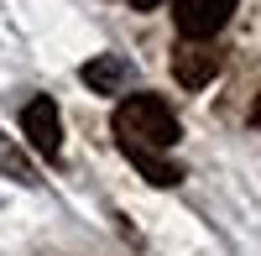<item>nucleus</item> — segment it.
Returning <instances> with one entry per match:
<instances>
[{
    "label": "nucleus",
    "instance_id": "423d86ee",
    "mask_svg": "<svg viewBox=\"0 0 261 256\" xmlns=\"http://www.w3.org/2000/svg\"><path fill=\"white\" fill-rule=\"evenodd\" d=\"M130 162L141 167V178L146 183H157V188H172V183H183V167L172 162V157H162V152H125Z\"/></svg>",
    "mask_w": 261,
    "mask_h": 256
},
{
    "label": "nucleus",
    "instance_id": "1a4fd4ad",
    "mask_svg": "<svg viewBox=\"0 0 261 256\" xmlns=\"http://www.w3.org/2000/svg\"><path fill=\"white\" fill-rule=\"evenodd\" d=\"M251 120H256V125H261V94H256V105H251Z\"/></svg>",
    "mask_w": 261,
    "mask_h": 256
},
{
    "label": "nucleus",
    "instance_id": "f03ea898",
    "mask_svg": "<svg viewBox=\"0 0 261 256\" xmlns=\"http://www.w3.org/2000/svg\"><path fill=\"white\" fill-rule=\"evenodd\" d=\"M225 68V47H220V37H209V42H178L172 47V79L183 84V89H204V84H214V73Z\"/></svg>",
    "mask_w": 261,
    "mask_h": 256
},
{
    "label": "nucleus",
    "instance_id": "f257e3e1",
    "mask_svg": "<svg viewBox=\"0 0 261 256\" xmlns=\"http://www.w3.org/2000/svg\"><path fill=\"white\" fill-rule=\"evenodd\" d=\"M110 125H115L120 152H167V146L183 136V125H178V115H172V105L162 94H130V99H120Z\"/></svg>",
    "mask_w": 261,
    "mask_h": 256
},
{
    "label": "nucleus",
    "instance_id": "7ed1b4c3",
    "mask_svg": "<svg viewBox=\"0 0 261 256\" xmlns=\"http://www.w3.org/2000/svg\"><path fill=\"white\" fill-rule=\"evenodd\" d=\"M235 0H172V21H178V37L188 42H209L220 37V27L230 21Z\"/></svg>",
    "mask_w": 261,
    "mask_h": 256
},
{
    "label": "nucleus",
    "instance_id": "6e6552de",
    "mask_svg": "<svg viewBox=\"0 0 261 256\" xmlns=\"http://www.w3.org/2000/svg\"><path fill=\"white\" fill-rule=\"evenodd\" d=\"M162 0H130V11H157Z\"/></svg>",
    "mask_w": 261,
    "mask_h": 256
},
{
    "label": "nucleus",
    "instance_id": "39448f33",
    "mask_svg": "<svg viewBox=\"0 0 261 256\" xmlns=\"http://www.w3.org/2000/svg\"><path fill=\"white\" fill-rule=\"evenodd\" d=\"M84 84H89L94 94H120L125 84H130V63L115 58V53H99V58L84 63Z\"/></svg>",
    "mask_w": 261,
    "mask_h": 256
},
{
    "label": "nucleus",
    "instance_id": "0eeeda50",
    "mask_svg": "<svg viewBox=\"0 0 261 256\" xmlns=\"http://www.w3.org/2000/svg\"><path fill=\"white\" fill-rule=\"evenodd\" d=\"M0 173H11L16 183H37V167H32L27 157H21V152H16V146L6 141V136H0Z\"/></svg>",
    "mask_w": 261,
    "mask_h": 256
},
{
    "label": "nucleus",
    "instance_id": "20e7f679",
    "mask_svg": "<svg viewBox=\"0 0 261 256\" xmlns=\"http://www.w3.org/2000/svg\"><path fill=\"white\" fill-rule=\"evenodd\" d=\"M21 131H27V141H32L47 162L63 157V115H58V105H53L47 94H37L27 110H21Z\"/></svg>",
    "mask_w": 261,
    "mask_h": 256
}]
</instances>
